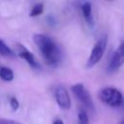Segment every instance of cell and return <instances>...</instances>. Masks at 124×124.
Returning <instances> with one entry per match:
<instances>
[{
  "instance_id": "cell-2",
  "label": "cell",
  "mask_w": 124,
  "mask_h": 124,
  "mask_svg": "<svg viewBox=\"0 0 124 124\" xmlns=\"http://www.w3.org/2000/svg\"><path fill=\"white\" fill-rule=\"evenodd\" d=\"M99 99L106 105L116 108L122 105L123 96L122 93L115 87H105L99 92Z\"/></svg>"
},
{
  "instance_id": "cell-14",
  "label": "cell",
  "mask_w": 124,
  "mask_h": 124,
  "mask_svg": "<svg viewBox=\"0 0 124 124\" xmlns=\"http://www.w3.org/2000/svg\"><path fill=\"white\" fill-rule=\"evenodd\" d=\"M0 124H20L16 121H14L12 119H7V118H2L0 117Z\"/></svg>"
},
{
  "instance_id": "cell-9",
  "label": "cell",
  "mask_w": 124,
  "mask_h": 124,
  "mask_svg": "<svg viewBox=\"0 0 124 124\" xmlns=\"http://www.w3.org/2000/svg\"><path fill=\"white\" fill-rule=\"evenodd\" d=\"M0 78L5 81H11L14 78V72L8 67H0Z\"/></svg>"
},
{
  "instance_id": "cell-4",
  "label": "cell",
  "mask_w": 124,
  "mask_h": 124,
  "mask_svg": "<svg viewBox=\"0 0 124 124\" xmlns=\"http://www.w3.org/2000/svg\"><path fill=\"white\" fill-rule=\"evenodd\" d=\"M72 92L79 100V102L84 105L89 109H94V103L91 98L90 93L84 87L82 83H76L72 86Z\"/></svg>"
},
{
  "instance_id": "cell-5",
  "label": "cell",
  "mask_w": 124,
  "mask_h": 124,
  "mask_svg": "<svg viewBox=\"0 0 124 124\" xmlns=\"http://www.w3.org/2000/svg\"><path fill=\"white\" fill-rule=\"evenodd\" d=\"M54 97L59 108H61L62 109H69L71 108V98L65 87H57L54 91Z\"/></svg>"
},
{
  "instance_id": "cell-7",
  "label": "cell",
  "mask_w": 124,
  "mask_h": 124,
  "mask_svg": "<svg viewBox=\"0 0 124 124\" xmlns=\"http://www.w3.org/2000/svg\"><path fill=\"white\" fill-rule=\"evenodd\" d=\"M16 54L20 58L24 59L31 68H34V69H39L40 68V65L37 62L34 54L32 52H30L24 46L19 45V44L16 45Z\"/></svg>"
},
{
  "instance_id": "cell-8",
  "label": "cell",
  "mask_w": 124,
  "mask_h": 124,
  "mask_svg": "<svg viewBox=\"0 0 124 124\" xmlns=\"http://www.w3.org/2000/svg\"><path fill=\"white\" fill-rule=\"evenodd\" d=\"M81 12H82V15H83L84 19L90 25H92L93 20H92V7H91V4L89 2L83 3L82 6H81Z\"/></svg>"
},
{
  "instance_id": "cell-6",
  "label": "cell",
  "mask_w": 124,
  "mask_h": 124,
  "mask_svg": "<svg viewBox=\"0 0 124 124\" xmlns=\"http://www.w3.org/2000/svg\"><path fill=\"white\" fill-rule=\"evenodd\" d=\"M124 63V43L118 46L116 50L114 51L111 60L108 65V72L112 73L117 71Z\"/></svg>"
},
{
  "instance_id": "cell-10",
  "label": "cell",
  "mask_w": 124,
  "mask_h": 124,
  "mask_svg": "<svg viewBox=\"0 0 124 124\" xmlns=\"http://www.w3.org/2000/svg\"><path fill=\"white\" fill-rule=\"evenodd\" d=\"M0 55L2 56H8V57H13L16 55V52L11 49L3 40L0 39Z\"/></svg>"
},
{
  "instance_id": "cell-12",
  "label": "cell",
  "mask_w": 124,
  "mask_h": 124,
  "mask_svg": "<svg viewBox=\"0 0 124 124\" xmlns=\"http://www.w3.org/2000/svg\"><path fill=\"white\" fill-rule=\"evenodd\" d=\"M78 124H89V119H88V115L87 113L80 109L79 112H78Z\"/></svg>"
},
{
  "instance_id": "cell-17",
  "label": "cell",
  "mask_w": 124,
  "mask_h": 124,
  "mask_svg": "<svg viewBox=\"0 0 124 124\" xmlns=\"http://www.w3.org/2000/svg\"><path fill=\"white\" fill-rule=\"evenodd\" d=\"M108 1H112V0H108Z\"/></svg>"
},
{
  "instance_id": "cell-16",
  "label": "cell",
  "mask_w": 124,
  "mask_h": 124,
  "mask_svg": "<svg viewBox=\"0 0 124 124\" xmlns=\"http://www.w3.org/2000/svg\"><path fill=\"white\" fill-rule=\"evenodd\" d=\"M120 124H124V120H123V121H122V122H121Z\"/></svg>"
},
{
  "instance_id": "cell-11",
  "label": "cell",
  "mask_w": 124,
  "mask_h": 124,
  "mask_svg": "<svg viewBox=\"0 0 124 124\" xmlns=\"http://www.w3.org/2000/svg\"><path fill=\"white\" fill-rule=\"evenodd\" d=\"M44 12V5L43 4H36L35 6H33V8L30 11L29 16H37L39 15H41Z\"/></svg>"
},
{
  "instance_id": "cell-13",
  "label": "cell",
  "mask_w": 124,
  "mask_h": 124,
  "mask_svg": "<svg viewBox=\"0 0 124 124\" xmlns=\"http://www.w3.org/2000/svg\"><path fill=\"white\" fill-rule=\"evenodd\" d=\"M10 105H11V108H12L14 110H16V109L19 108V103H18L17 99L15 98V97H12V98L10 99Z\"/></svg>"
},
{
  "instance_id": "cell-15",
  "label": "cell",
  "mask_w": 124,
  "mask_h": 124,
  "mask_svg": "<svg viewBox=\"0 0 124 124\" xmlns=\"http://www.w3.org/2000/svg\"><path fill=\"white\" fill-rule=\"evenodd\" d=\"M52 124H64V122H63L61 119H55Z\"/></svg>"
},
{
  "instance_id": "cell-3",
  "label": "cell",
  "mask_w": 124,
  "mask_h": 124,
  "mask_svg": "<svg viewBox=\"0 0 124 124\" xmlns=\"http://www.w3.org/2000/svg\"><path fill=\"white\" fill-rule=\"evenodd\" d=\"M107 41H108V38L105 35V36L101 37L99 39V41L95 44V46H93V48L91 50V53L88 57L87 63H86V66L88 68H91V67L95 66L102 59V57L105 53V50H106Z\"/></svg>"
},
{
  "instance_id": "cell-1",
  "label": "cell",
  "mask_w": 124,
  "mask_h": 124,
  "mask_svg": "<svg viewBox=\"0 0 124 124\" xmlns=\"http://www.w3.org/2000/svg\"><path fill=\"white\" fill-rule=\"evenodd\" d=\"M34 43L41 51L45 61L51 66H56L61 58L60 49L55 42L48 36L44 34H35L33 37Z\"/></svg>"
}]
</instances>
